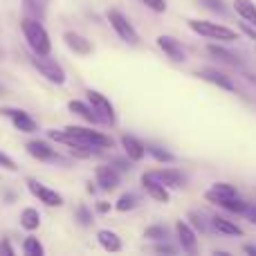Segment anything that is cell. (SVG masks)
I'll return each instance as SVG.
<instances>
[{"label":"cell","instance_id":"cell-1","mask_svg":"<svg viewBox=\"0 0 256 256\" xmlns=\"http://www.w3.org/2000/svg\"><path fill=\"white\" fill-rule=\"evenodd\" d=\"M22 34H25L27 45L32 48L34 54H50L52 40H50L48 30L40 25L38 18H25V20H22Z\"/></svg>","mask_w":256,"mask_h":256},{"label":"cell","instance_id":"cell-2","mask_svg":"<svg viewBox=\"0 0 256 256\" xmlns=\"http://www.w3.org/2000/svg\"><path fill=\"white\" fill-rule=\"evenodd\" d=\"M30 61L48 81H52V84H56V86L66 84V72H63V68L58 66L54 58H48V54H34Z\"/></svg>","mask_w":256,"mask_h":256},{"label":"cell","instance_id":"cell-3","mask_svg":"<svg viewBox=\"0 0 256 256\" xmlns=\"http://www.w3.org/2000/svg\"><path fill=\"white\" fill-rule=\"evenodd\" d=\"M189 27L200 36L207 38H216V40H236V32L230 30L225 25H218L212 20H189Z\"/></svg>","mask_w":256,"mask_h":256},{"label":"cell","instance_id":"cell-4","mask_svg":"<svg viewBox=\"0 0 256 256\" xmlns=\"http://www.w3.org/2000/svg\"><path fill=\"white\" fill-rule=\"evenodd\" d=\"M184 178L178 168H155L142 176V184H162V186H182Z\"/></svg>","mask_w":256,"mask_h":256},{"label":"cell","instance_id":"cell-5","mask_svg":"<svg viewBox=\"0 0 256 256\" xmlns=\"http://www.w3.org/2000/svg\"><path fill=\"white\" fill-rule=\"evenodd\" d=\"M108 22H110L112 30L120 34L122 40H126L128 45H140V34H137V30L130 25V20H128L124 14H120L117 9H110V12H108Z\"/></svg>","mask_w":256,"mask_h":256},{"label":"cell","instance_id":"cell-6","mask_svg":"<svg viewBox=\"0 0 256 256\" xmlns=\"http://www.w3.org/2000/svg\"><path fill=\"white\" fill-rule=\"evenodd\" d=\"M88 104L92 106V110L97 112L99 122L102 124H115L117 122V115H115V108H112L110 99L104 97L102 92H97V90H88Z\"/></svg>","mask_w":256,"mask_h":256},{"label":"cell","instance_id":"cell-7","mask_svg":"<svg viewBox=\"0 0 256 256\" xmlns=\"http://www.w3.org/2000/svg\"><path fill=\"white\" fill-rule=\"evenodd\" d=\"M27 186H30L32 194H34L43 204H48V207H61V204H63V196L58 194V191H54V189H50V186H45L43 182H38V180H27Z\"/></svg>","mask_w":256,"mask_h":256},{"label":"cell","instance_id":"cell-8","mask_svg":"<svg viewBox=\"0 0 256 256\" xmlns=\"http://www.w3.org/2000/svg\"><path fill=\"white\" fill-rule=\"evenodd\" d=\"M236 186L234 184H230V182H216V184L212 186V189L204 194V198L209 200V202H214V204H225L227 200H232V198H236Z\"/></svg>","mask_w":256,"mask_h":256},{"label":"cell","instance_id":"cell-9","mask_svg":"<svg viewBox=\"0 0 256 256\" xmlns=\"http://www.w3.org/2000/svg\"><path fill=\"white\" fill-rule=\"evenodd\" d=\"M158 48L162 50L171 61L180 63V61H184L186 58V52H184V48H182V43L178 38H173V36H166V34L158 36Z\"/></svg>","mask_w":256,"mask_h":256},{"label":"cell","instance_id":"cell-10","mask_svg":"<svg viewBox=\"0 0 256 256\" xmlns=\"http://www.w3.org/2000/svg\"><path fill=\"white\" fill-rule=\"evenodd\" d=\"M176 232H178V240H180V248L184 250L186 254H198V238H196V232L191 230L189 222L180 220L176 225Z\"/></svg>","mask_w":256,"mask_h":256},{"label":"cell","instance_id":"cell-11","mask_svg":"<svg viewBox=\"0 0 256 256\" xmlns=\"http://www.w3.org/2000/svg\"><path fill=\"white\" fill-rule=\"evenodd\" d=\"M2 115H7L9 120H12V124L18 128L20 132H36L38 130V124H36L34 120H32L30 115H27L25 110H12V108H2Z\"/></svg>","mask_w":256,"mask_h":256},{"label":"cell","instance_id":"cell-12","mask_svg":"<svg viewBox=\"0 0 256 256\" xmlns=\"http://www.w3.org/2000/svg\"><path fill=\"white\" fill-rule=\"evenodd\" d=\"M97 184L104 191H112L120 186V171L115 166H97Z\"/></svg>","mask_w":256,"mask_h":256},{"label":"cell","instance_id":"cell-13","mask_svg":"<svg viewBox=\"0 0 256 256\" xmlns=\"http://www.w3.org/2000/svg\"><path fill=\"white\" fill-rule=\"evenodd\" d=\"M27 153H30L32 158H36L38 162H52V160H56L54 148H50V144L43 140H32L30 144H27Z\"/></svg>","mask_w":256,"mask_h":256},{"label":"cell","instance_id":"cell-14","mask_svg":"<svg viewBox=\"0 0 256 256\" xmlns=\"http://www.w3.org/2000/svg\"><path fill=\"white\" fill-rule=\"evenodd\" d=\"M198 76H200V79H204V81H209V84L218 86V88L227 90V92H234V90H236V86L232 84L230 76L222 74V72H218V70H212V68H207V70H200Z\"/></svg>","mask_w":256,"mask_h":256},{"label":"cell","instance_id":"cell-15","mask_svg":"<svg viewBox=\"0 0 256 256\" xmlns=\"http://www.w3.org/2000/svg\"><path fill=\"white\" fill-rule=\"evenodd\" d=\"M63 38H66V45L74 54H81V56H86V54L92 52V43H90L86 36L76 34V32H66V36H63Z\"/></svg>","mask_w":256,"mask_h":256},{"label":"cell","instance_id":"cell-16","mask_svg":"<svg viewBox=\"0 0 256 256\" xmlns=\"http://www.w3.org/2000/svg\"><path fill=\"white\" fill-rule=\"evenodd\" d=\"M122 146H124V153L128 155V160H132V162H140V160L146 158V146L137 137L124 135L122 137Z\"/></svg>","mask_w":256,"mask_h":256},{"label":"cell","instance_id":"cell-17","mask_svg":"<svg viewBox=\"0 0 256 256\" xmlns=\"http://www.w3.org/2000/svg\"><path fill=\"white\" fill-rule=\"evenodd\" d=\"M212 230H216L218 234H225V236H243V230H240L236 222L227 220L225 216H214L212 218Z\"/></svg>","mask_w":256,"mask_h":256},{"label":"cell","instance_id":"cell-18","mask_svg":"<svg viewBox=\"0 0 256 256\" xmlns=\"http://www.w3.org/2000/svg\"><path fill=\"white\" fill-rule=\"evenodd\" d=\"M68 108H70L74 115H79L81 120L90 122V124H102V122H99V117H97V112H94L92 106H88V104H84V102H70V104H68Z\"/></svg>","mask_w":256,"mask_h":256},{"label":"cell","instance_id":"cell-19","mask_svg":"<svg viewBox=\"0 0 256 256\" xmlns=\"http://www.w3.org/2000/svg\"><path fill=\"white\" fill-rule=\"evenodd\" d=\"M97 240L102 243L104 250H108V252H120V250H122L120 236H117L115 232H110V230H102V232H99V234H97Z\"/></svg>","mask_w":256,"mask_h":256},{"label":"cell","instance_id":"cell-20","mask_svg":"<svg viewBox=\"0 0 256 256\" xmlns=\"http://www.w3.org/2000/svg\"><path fill=\"white\" fill-rule=\"evenodd\" d=\"M234 9L238 12L240 18H245V20L256 27V4L252 0H234Z\"/></svg>","mask_w":256,"mask_h":256},{"label":"cell","instance_id":"cell-21","mask_svg":"<svg viewBox=\"0 0 256 256\" xmlns=\"http://www.w3.org/2000/svg\"><path fill=\"white\" fill-rule=\"evenodd\" d=\"M38 225H40L38 209H34V207L22 209V214H20V227H25L27 232H34V230H38Z\"/></svg>","mask_w":256,"mask_h":256},{"label":"cell","instance_id":"cell-22","mask_svg":"<svg viewBox=\"0 0 256 256\" xmlns=\"http://www.w3.org/2000/svg\"><path fill=\"white\" fill-rule=\"evenodd\" d=\"M209 52L216 58H220L222 63H230V66H240V58L234 52H227L225 48H218V45H209Z\"/></svg>","mask_w":256,"mask_h":256},{"label":"cell","instance_id":"cell-23","mask_svg":"<svg viewBox=\"0 0 256 256\" xmlns=\"http://www.w3.org/2000/svg\"><path fill=\"white\" fill-rule=\"evenodd\" d=\"M189 220H191V225H194L196 230H200L202 234H207V232L212 230V218L207 220V214H202V212H191Z\"/></svg>","mask_w":256,"mask_h":256},{"label":"cell","instance_id":"cell-24","mask_svg":"<svg viewBox=\"0 0 256 256\" xmlns=\"http://www.w3.org/2000/svg\"><path fill=\"white\" fill-rule=\"evenodd\" d=\"M22 252L27 256H43L45 248L40 245V240L36 238V236H30V238H25V243H22Z\"/></svg>","mask_w":256,"mask_h":256},{"label":"cell","instance_id":"cell-25","mask_svg":"<svg viewBox=\"0 0 256 256\" xmlns=\"http://www.w3.org/2000/svg\"><path fill=\"white\" fill-rule=\"evenodd\" d=\"M144 189H146V194H148L153 200H158V202H168L166 186H162V184H144Z\"/></svg>","mask_w":256,"mask_h":256},{"label":"cell","instance_id":"cell-26","mask_svg":"<svg viewBox=\"0 0 256 256\" xmlns=\"http://www.w3.org/2000/svg\"><path fill=\"white\" fill-rule=\"evenodd\" d=\"M135 207H137V196L135 194H124L115 204L117 212H130V209H135Z\"/></svg>","mask_w":256,"mask_h":256},{"label":"cell","instance_id":"cell-27","mask_svg":"<svg viewBox=\"0 0 256 256\" xmlns=\"http://www.w3.org/2000/svg\"><path fill=\"white\" fill-rule=\"evenodd\" d=\"M74 220H79V225H81V227L92 225V214H90V209L86 207V204H79V207H76V212H74Z\"/></svg>","mask_w":256,"mask_h":256},{"label":"cell","instance_id":"cell-28","mask_svg":"<svg viewBox=\"0 0 256 256\" xmlns=\"http://www.w3.org/2000/svg\"><path fill=\"white\" fill-rule=\"evenodd\" d=\"M222 207H225L227 212H234V214H245V212H248V207H250V204L245 202V200H240L238 196H236V198L227 200V202L222 204Z\"/></svg>","mask_w":256,"mask_h":256},{"label":"cell","instance_id":"cell-29","mask_svg":"<svg viewBox=\"0 0 256 256\" xmlns=\"http://www.w3.org/2000/svg\"><path fill=\"white\" fill-rule=\"evenodd\" d=\"M166 234H168V230L164 225H153V227H146V232H144V236L146 238H153V240H164L166 238Z\"/></svg>","mask_w":256,"mask_h":256},{"label":"cell","instance_id":"cell-30","mask_svg":"<svg viewBox=\"0 0 256 256\" xmlns=\"http://www.w3.org/2000/svg\"><path fill=\"white\" fill-rule=\"evenodd\" d=\"M146 153H150L155 160H160V162H173V155L168 153V150L158 148V146H146Z\"/></svg>","mask_w":256,"mask_h":256},{"label":"cell","instance_id":"cell-31","mask_svg":"<svg viewBox=\"0 0 256 256\" xmlns=\"http://www.w3.org/2000/svg\"><path fill=\"white\" fill-rule=\"evenodd\" d=\"M140 2L146 4L148 9H153V12H158V14L166 12V2H164V0H140Z\"/></svg>","mask_w":256,"mask_h":256},{"label":"cell","instance_id":"cell-32","mask_svg":"<svg viewBox=\"0 0 256 256\" xmlns=\"http://www.w3.org/2000/svg\"><path fill=\"white\" fill-rule=\"evenodd\" d=\"M0 166H4V168H7V171H16V162H14V160L12 158H9V155H4L2 153V150H0Z\"/></svg>","mask_w":256,"mask_h":256},{"label":"cell","instance_id":"cell-33","mask_svg":"<svg viewBox=\"0 0 256 256\" xmlns=\"http://www.w3.org/2000/svg\"><path fill=\"white\" fill-rule=\"evenodd\" d=\"M155 250H158V252H166V254H176L178 252L176 245H168V243H160Z\"/></svg>","mask_w":256,"mask_h":256},{"label":"cell","instance_id":"cell-34","mask_svg":"<svg viewBox=\"0 0 256 256\" xmlns=\"http://www.w3.org/2000/svg\"><path fill=\"white\" fill-rule=\"evenodd\" d=\"M0 254H4V256H12V254H14V248L9 245V240H7V238H4L2 243H0Z\"/></svg>","mask_w":256,"mask_h":256},{"label":"cell","instance_id":"cell-35","mask_svg":"<svg viewBox=\"0 0 256 256\" xmlns=\"http://www.w3.org/2000/svg\"><path fill=\"white\" fill-rule=\"evenodd\" d=\"M240 30H243L245 34H248V36H250V38H252V40H256V30H254V27H250L248 22H240Z\"/></svg>","mask_w":256,"mask_h":256},{"label":"cell","instance_id":"cell-36","mask_svg":"<svg viewBox=\"0 0 256 256\" xmlns=\"http://www.w3.org/2000/svg\"><path fill=\"white\" fill-rule=\"evenodd\" d=\"M245 214H248L250 222H254V225H256V202L252 204V207H248V212H245Z\"/></svg>","mask_w":256,"mask_h":256},{"label":"cell","instance_id":"cell-37","mask_svg":"<svg viewBox=\"0 0 256 256\" xmlns=\"http://www.w3.org/2000/svg\"><path fill=\"white\" fill-rule=\"evenodd\" d=\"M25 4H38V7H43V9H48V2L50 0H22Z\"/></svg>","mask_w":256,"mask_h":256},{"label":"cell","instance_id":"cell-38","mask_svg":"<svg viewBox=\"0 0 256 256\" xmlns=\"http://www.w3.org/2000/svg\"><path fill=\"white\" fill-rule=\"evenodd\" d=\"M108 209H110V204H108V202H102V204H99V212H102V214H106Z\"/></svg>","mask_w":256,"mask_h":256},{"label":"cell","instance_id":"cell-39","mask_svg":"<svg viewBox=\"0 0 256 256\" xmlns=\"http://www.w3.org/2000/svg\"><path fill=\"white\" fill-rule=\"evenodd\" d=\"M245 252H248V254H254V256H256V248H254V245H245Z\"/></svg>","mask_w":256,"mask_h":256},{"label":"cell","instance_id":"cell-40","mask_svg":"<svg viewBox=\"0 0 256 256\" xmlns=\"http://www.w3.org/2000/svg\"><path fill=\"white\" fill-rule=\"evenodd\" d=\"M248 79L252 81V84H256V76H254V74H248Z\"/></svg>","mask_w":256,"mask_h":256},{"label":"cell","instance_id":"cell-41","mask_svg":"<svg viewBox=\"0 0 256 256\" xmlns=\"http://www.w3.org/2000/svg\"><path fill=\"white\" fill-rule=\"evenodd\" d=\"M216 2H220V0H216Z\"/></svg>","mask_w":256,"mask_h":256}]
</instances>
